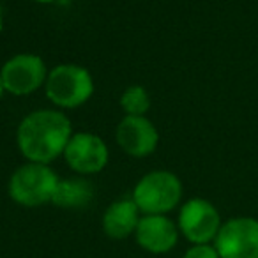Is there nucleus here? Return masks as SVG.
Returning <instances> with one entry per match:
<instances>
[{
  "instance_id": "1",
  "label": "nucleus",
  "mask_w": 258,
  "mask_h": 258,
  "mask_svg": "<svg viewBox=\"0 0 258 258\" xmlns=\"http://www.w3.org/2000/svg\"><path fill=\"white\" fill-rule=\"evenodd\" d=\"M73 133V122L66 111L41 108L20 120L16 127V145L25 161L51 165L64 156Z\"/></svg>"
},
{
  "instance_id": "2",
  "label": "nucleus",
  "mask_w": 258,
  "mask_h": 258,
  "mask_svg": "<svg viewBox=\"0 0 258 258\" xmlns=\"http://www.w3.org/2000/svg\"><path fill=\"white\" fill-rule=\"evenodd\" d=\"M43 90L53 108L68 111L76 110L92 99L96 82L85 66L64 62L50 69Z\"/></svg>"
},
{
  "instance_id": "3",
  "label": "nucleus",
  "mask_w": 258,
  "mask_h": 258,
  "mask_svg": "<svg viewBox=\"0 0 258 258\" xmlns=\"http://www.w3.org/2000/svg\"><path fill=\"white\" fill-rule=\"evenodd\" d=\"M58 180L60 177L51 168V165L27 161L11 173L8 195L15 204L22 207H41L51 204Z\"/></svg>"
},
{
  "instance_id": "4",
  "label": "nucleus",
  "mask_w": 258,
  "mask_h": 258,
  "mask_svg": "<svg viewBox=\"0 0 258 258\" xmlns=\"http://www.w3.org/2000/svg\"><path fill=\"white\" fill-rule=\"evenodd\" d=\"M184 186L170 170H152L138 179L131 198L142 214H170L182 202Z\"/></svg>"
},
{
  "instance_id": "5",
  "label": "nucleus",
  "mask_w": 258,
  "mask_h": 258,
  "mask_svg": "<svg viewBox=\"0 0 258 258\" xmlns=\"http://www.w3.org/2000/svg\"><path fill=\"white\" fill-rule=\"evenodd\" d=\"M48 73L46 62L37 53H16L0 68L6 90L15 97H25L44 89Z\"/></svg>"
},
{
  "instance_id": "6",
  "label": "nucleus",
  "mask_w": 258,
  "mask_h": 258,
  "mask_svg": "<svg viewBox=\"0 0 258 258\" xmlns=\"http://www.w3.org/2000/svg\"><path fill=\"white\" fill-rule=\"evenodd\" d=\"M223 221L218 209L205 198H189L179 207L177 226L191 244H212Z\"/></svg>"
},
{
  "instance_id": "7",
  "label": "nucleus",
  "mask_w": 258,
  "mask_h": 258,
  "mask_svg": "<svg viewBox=\"0 0 258 258\" xmlns=\"http://www.w3.org/2000/svg\"><path fill=\"white\" fill-rule=\"evenodd\" d=\"M62 158L76 175L89 177L106 168L110 163V149L99 135L78 131L73 133Z\"/></svg>"
},
{
  "instance_id": "8",
  "label": "nucleus",
  "mask_w": 258,
  "mask_h": 258,
  "mask_svg": "<svg viewBox=\"0 0 258 258\" xmlns=\"http://www.w3.org/2000/svg\"><path fill=\"white\" fill-rule=\"evenodd\" d=\"M212 244L221 258H258V219L247 216L228 219Z\"/></svg>"
},
{
  "instance_id": "9",
  "label": "nucleus",
  "mask_w": 258,
  "mask_h": 258,
  "mask_svg": "<svg viewBox=\"0 0 258 258\" xmlns=\"http://www.w3.org/2000/svg\"><path fill=\"white\" fill-rule=\"evenodd\" d=\"M115 142L122 152L135 159H145L159 147V131L151 118L124 115L115 129Z\"/></svg>"
},
{
  "instance_id": "10",
  "label": "nucleus",
  "mask_w": 258,
  "mask_h": 258,
  "mask_svg": "<svg viewBox=\"0 0 258 258\" xmlns=\"http://www.w3.org/2000/svg\"><path fill=\"white\" fill-rule=\"evenodd\" d=\"M133 237L147 253L165 254L175 249L180 232L177 221L168 218V214H142Z\"/></svg>"
},
{
  "instance_id": "11",
  "label": "nucleus",
  "mask_w": 258,
  "mask_h": 258,
  "mask_svg": "<svg viewBox=\"0 0 258 258\" xmlns=\"http://www.w3.org/2000/svg\"><path fill=\"white\" fill-rule=\"evenodd\" d=\"M142 212L133 202V198H118L111 202L103 212V232L113 240H122L135 235L137 226L140 223Z\"/></svg>"
},
{
  "instance_id": "12",
  "label": "nucleus",
  "mask_w": 258,
  "mask_h": 258,
  "mask_svg": "<svg viewBox=\"0 0 258 258\" xmlns=\"http://www.w3.org/2000/svg\"><path fill=\"white\" fill-rule=\"evenodd\" d=\"M92 198H94V186L90 184V180L87 177L75 175L58 180L57 191H55L51 204L55 207L75 211V209L87 207L92 202Z\"/></svg>"
},
{
  "instance_id": "13",
  "label": "nucleus",
  "mask_w": 258,
  "mask_h": 258,
  "mask_svg": "<svg viewBox=\"0 0 258 258\" xmlns=\"http://www.w3.org/2000/svg\"><path fill=\"white\" fill-rule=\"evenodd\" d=\"M118 106L124 115H133V117H145L151 111L152 99L149 90L140 83L125 87V90L118 97Z\"/></svg>"
},
{
  "instance_id": "14",
  "label": "nucleus",
  "mask_w": 258,
  "mask_h": 258,
  "mask_svg": "<svg viewBox=\"0 0 258 258\" xmlns=\"http://www.w3.org/2000/svg\"><path fill=\"white\" fill-rule=\"evenodd\" d=\"M182 258H221L214 244H191Z\"/></svg>"
},
{
  "instance_id": "15",
  "label": "nucleus",
  "mask_w": 258,
  "mask_h": 258,
  "mask_svg": "<svg viewBox=\"0 0 258 258\" xmlns=\"http://www.w3.org/2000/svg\"><path fill=\"white\" fill-rule=\"evenodd\" d=\"M34 4H39V6H50V4H55L57 0H30Z\"/></svg>"
},
{
  "instance_id": "16",
  "label": "nucleus",
  "mask_w": 258,
  "mask_h": 258,
  "mask_svg": "<svg viewBox=\"0 0 258 258\" xmlns=\"http://www.w3.org/2000/svg\"><path fill=\"white\" fill-rule=\"evenodd\" d=\"M8 94V90H6V85H4V80H2V75H0V99Z\"/></svg>"
},
{
  "instance_id": "17",
  "label": "nucleus",
  "mask_w": 258,
  "mask_h": 258,
  "mask_svg": "<svg viewBox=\"0 0 258 258\" xmlns=\"http://www.w3.org/2000/svg\"><path fill=\"white\" fill-rule=\"evenodd\" d=\"M2 30H4V15L0 11V34H2Z\"/></svg>"
}]
</instances>
